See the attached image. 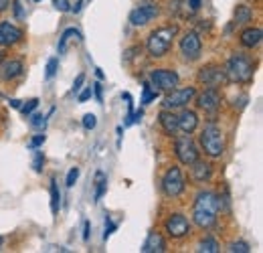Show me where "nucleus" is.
I'll return each instance as SVG.
<instances>
[{
    "label": "nucleus",
    "mask_w": 263,
    "mask_h": 253,
    "mask_svg": "<svg viewBox=\"0 0 263 253\" xmlns=\"http://www.w3.org/2000/svg\"><path fill=\"white\" fill-rule=\"evenodd\" d=\"M221 209V201L213 190H200L195 196L193 205V221L200 229H213L217 225V213Z\"/></svg>",
    "instance_id": "obj_1"
},
{
    "label": "nucleus",
    "mask_w": 263,
    "mask_h": 253,
    "mask_svg": "<svg viewBox=\"0 0 263 253\" xmlns=\"http://www.w3.org/2000/svg\"><path fill=\"white\" fill-rule=\"evenodd\" d=\"M225 69V75H227V81L231 83H249L255 75V63L251 57L243 55V53H235L231 57L227 65L223 67Z\"/></svg>",
    "instance_id": "obj_2"
},
{
    "label": "nucleus",
    "mask_w": 263,
    "mask_h": 253,
    "mask_svg": "<svg viewBox=\"0 0 263 253\" xmlns=\"http://www.w3.org/2000/svg\"><path fill=\"white\" fill-rule=\"evenodd\" d=\"M176 34H178V27L176 25L160 27V29H156L154 32H150V37L146 41V49H148L150 57L160 59V57L168 55V51H170Z\"/></svg>",
    "instance_id": "obj_3"
},
{
    "label": "nucleus",
    "mask_w": 263,
    "mask_h": 253,
    "mask_svg": "<svg viewBox=\"0 0 263 253\" xmlns=\"http://www.w3.org/2000/svg\"><path fill=\"white\" fill-rule=\"evenodd\" d=\"M200 148L209 158H221L225 154V134L215 122H209L200 132Z\"/></svg>",
    "instance_id": "obj_4"
},
{
    "label": "nucleus",
    "mask_w": 263,
    "mask_h": 253,
    "mask_svg": "<svg viewBox=\"0 0 263 253\" xmlns=\"http://www.w3.org/2000/svg\"><path fill=\"white\" fill-rule=\"evenodd\" d=\"M174 154L180 164L184 166H191L193 162H197L200 152H198V146L195 144V140L191 138V134H184V136H178L174 140Z\"/></svg>",
    "instance_id": "obj_5"
},
{
    "label": "nucleus",
    "mask_w": 263,
    "mask_h": 253,
    "mask_svg": "<svg viewBox=\"0 0 263 253\" xmlns=\"http://www.w3.org/2000/svg\"><path fill=\"white\" fill-rule=\"evenodd\" d=\"M162 192H164L168 198H176L180 196L184 189H186V183H184V176H182V170L178 166H170L162 176Z\"/></svg>",
    "instance_id": "obj_6"
},
{
    "label": "nucleus",
    "mask_w": 263,
    "mask_h": 253,
    "mask_svg": "<svg viewBox=\"0 0 263 253\" xmlns=\"http://www.w3.org/2000/svg\"><path fill=\"white\" fill-rule=\"evenodd\" d=\"M178 81H180V75L174 69H154V71H150L148 83L156 92H170V89L178 87Z\"/></svg>",
    "instance_id": "obj_7"
},
{
    "label": "nucleus",
    "mask_w": 263,
    "mask_h": 253,
    "mask_svg": "<svg viewBox=\"0 0 263 253\" xmlns=\"http://www.w3.org/2000/svg\"><path fill=\"white\" fill-rule=\"evenodd\" d=\"M198 83L204 85V87H221L227 83V75H225V69L219 67V65L211 63V65H204L198 69V75H197Z\"/></svg>",
    "instance_id": "obj_8"
},
{
    "label": "nucleus",
    "mask_w": 263,
    "mask_h": 253,
    "mask_svg": "<svg viewBox=\"0 0 263 253\" xmlns=\"http://www.w3.org/2000/svg\"><path fill=\"white\" fill-rule=\"evenodd\" d=\"M197 97V89L195 87H174L170 89L168 95L162 99V107L164 110H178V107H186L193 99Z\"/></svg>",
    "instance_id": "obj_9"
},
{
    "label": "nucleus",
    "mask_w": 263,
    "mask_h": 253,
    "mask_svg": "<svg viewBox=\"0 0 263 253\" xmlns=\"http://www.w3.org/2000/svg\"><path fill=\"white\" fill-rule=\"evenodd\" d=\"M156 16H158V4L152 0H146L130 12V23L134 27H144V25L152 23Z\"/></svg>",
    "instance_id": "obj_10"
},
{
    "label": "nucleus",
    "mask_w": 263,
    "mask_h": 253,
    "mask_svg": "<svg viewBox=\"0 0 263 253\" xmlns=\"http://www.w3.org/2000/svg\"><path fill=\"white\" fill-rule=\"evenodd\" d=\"M164 231L168 233V237H172V239H184L191 233V223L186 219V215L172 213V215H168V219L164 221Z\"/></svg>",
    "instance_id": "obj_11"
},
{
    "label": "nucleus",
    "mask_w": 263,
    "mask_h": 253,
    "mask_svg": "<svg viewBox=\"0 0 263 253\" xmlns=\"http://www.w3.org/2000/svg\"><path fill=\"white\" fill-rule=\"evenodd\" d=\"M178 47H180V55L184 57V61H197L200 57V51H202V41L197 31H189L180 39Z\"/></svg>",
    "instance_id": "obj_12"
},
{
    "label": "nucleus",
    "mask_w": 263,
    "mask_h": 253,
    "mask_svg": "<svg viewBox=\"0 0 263 253\" xmlns=\"http://www.w3.org/2000/svg\"><path fill=\"white\" fill-rule=\"evenodd\" d=\"M221 103H223V95L217 87H206L197 97V107L202 110L204 114H211V116L221 110Z\"/></svg>",
    "instance_id": "obj_13"
},
{
    "label": "nucleus",
    "mask_w": 263,
    "mask_h": 253,
    "mask_svg": "<svg viewBox=\"0 0 263 253\" xmlns=\"http://www.w3.org/2000/svg\"><path fill=\"white\" fill-rule=\"evenodd\" d=\"M23 41V31L10 21L0 23V47H12Z\"/></svg>",
    "instance_id": "obj_14"
},
{
    "label": "nucleus",
    "mask_w": 263,
    "mask_h": 253,
    "mask_svg": "<svg viewBox=\"0 0 263 253\" xmlns=\"http://www.w3.org/2000/svg\"><path fill=\"white\" fill-rule=\"evenodd\" d=\"M25 71V65L18 59H10V61H0V81H12L16 77H21Z\"/></svg>",
    "instance_id": "obj_15"
},
{
    "label": "nucleus",
    "mask_w": 263,
    "mask_h": 253,
    "mask_svg": "<svg viewBox=\"0 0 263 253\" xmlns=\"http://www.w3.org/2000/svg\"><path fill=\"white\" fill-rule=\"evenodd\" d=\"M140 251H142V253H164L166 251L164 237H162L158 231H150Z\"/></svg>",
    "instance_id": "obj_16"
},
{
    "label": "nucleus",
    "mask_w": 263,
    "mask_h": 253,
    "mask_svg": "<svg viewBox=\"0 0 263 253\" xmlns=\"http://www.w3.org/2000/svg\"><path fill=\"white\" fill-rule=\"evenodd\" d=\"M158 122H160V128L164 130L166 136H176V132H178V116L174 114V110H162L160 116H158Z\"/></svg>",
    "instance_id": "obj_17"
},
{
    "label": "nucleus",
    "mask_w": 263,
    "mask_h": 253,
    "mask_svg": "<svg viewBox=\"0 0 263 253\" xmlns=\"http://www.w3.org/2000/svg\"><path fill=\"white\" fill-rule=\"evenodd\" d=\"M198 128V116L193 110H182L178 116V130L182 134H193Z\"/></svg>",
    "instance_id": "obj_18"
},
{
    "label": "nucleus",
    "mask_w": 263,
    "mask_h": 253,
    "mask_svg": "<svg viewBox=\"0 0 263 253\" xmlns=\"http://www.w3.org/2000/svg\"><path fill=\"white\" fill-rule=\"evenodd\" d=\"M241 45L245 47V49H255V47H259V43H261L263 39V32L259 27H251V29H245V31L241 32Z\"/></svg>",
    "instance_id": "obj_19"
},
{
    "label": "nucleus",
    "mask_w": 263,
    "mask_h": 253,
    "mask_svg": "<svg viewBox=\"0 0 263 253\" xmlns=\"http://www.w3.org/2000/svg\"><path fill=\"white\" fill-rule=\"evenodd\" d=\"M191 166H193V178H195L197 183H209V180H211V176H213V166H211L209 162L198 158L197 162H193Z\"/></svg>",
    "instance_id": "obj_20"
},
{
    "label": "nucleus",
    "mask_w": 263,
    "mask_h": 253,
    "mask_svg": "<svg viewBox=\"0 0 263 253\" xmlns=\"http://www.w3.org/2000/svg\"><path fill=\"white\" fill-rule=\"evenodd\" d=\"M251 19H253L251 6L239 4V6L235 8V23H237V25H247V23H251Z\"/></svg>",
    "instance_id": "obj_21"
},
{
    "label": "nucleus",
    "mask_w": 263,
    "mask_h": 253,
    "mask_svg": "<svg viewBox=\"0 0 263 253\" xmlns=\"http://www.w3.org/2000/svg\"><path fill=\"white\" fill-rule=\"evenodd\" d=\"M61 207V192H59V185L57 178H51V213L57 215Z\"/></svg>",
    "instance_id": "obj_22"
},
{
    "label": "nucleus",
    "mask_w": 263,
    "mask_h": 253,
    "mask_svg": "<svg viewBox=\"0 0 263 253\" xmlns=\"http://www.w3.org/2000/svg\"><path fill=\"white\" fill-rule=\"evenodd\" d=\"M197 251H200V253H217V251H219V243H217V239H215V237H204V239L198 243Z\"/></svg>",
    "instance_id": "obj_23"
},
{
    "label": "nucleus",
    "mask_w": 263,
    "mask_h": 253,
    "mask_svg": "<svg viewBox=\"0 0 263 253\" xmlns=\"http://www.w3.org/2000/svg\"><path fill=\"white\" fill-rule=\"evenodd\" d=\"M158 97V92L150 85V83H144V87H142V99H140V103L142 105H148L150 101H154Z\"/></svg>",
    "instance_id": "obj_24"
},
{
    "label": "nucleus",
    "mask_w": 263,
    "mask_h": 253,
    "mask_svg": "<svg viewBox=\"0 0 263 253\" xmlns=\"http://www.w3.org/2000/svg\"><path fill=\"white\" fill-rule=\"evenodd\" d=\"M71 37H79V39H81V32L75 31V29H67V31L61 34V39H59V55H63L67 51V43L71 41Z\"/></svg>",
    "instance_id": "obj_25"
},
{
    "label": "nucleus",
    "mask_w": 263,
    "mask_h": 253,
    "mask_svg": "<svg viewBox=\"0 0 263 253\" xmlns=\"http://www.w3.org/2000/svg\"><path fill=\"white\" fill-rule=\"evenodd\" d=\"M96 187H98V190H96V201H99L103 196V192H105V187H107V178H105L103 172L96 174Z\"/></svg>",
    "instance_id": "obj_26"
},
{
    "label": "nucleus",
    "mask_w": 263,
    "mask_h": 253,
    "mask_svg": "<svg viewBox=\"0 0 263 253\" xmlns=\"http://www.w3.org/2000/svg\"><path fill=\"white\" fill-rule=\"evenodd\" d=\"M25 105H21L18 110H21V114L23 116H31V112L33 110H36V105H39V99L36 97H33V99H29V101H23Z\"/></svg>",
    "instance_id": "obj_27"
},
{
    "label": "nucleus",
    "mask_w": 263,
    "mask_h": 253,
    "mask_svg": "<svg viewBox=\"0 0 263 253\" xmlns=\"http://www.w3.org/2000/svg\"><path fill=\"white\" fill-rule=\"evenodd\" d=\"M229 251L231 253H249L251 247H249V243H245V241H235V243L229 245Z\"/></svg>",
    "instance_id": "obj_28"
},
{
    "label": "nucleus",
    "mask_w": 263,
    "mask_h": 253,
    "mask_svg": "<svg viewBox=\"0 0 263 253\" xmlns=\"http://www.w3.org/2000/svg\"><path fill=\"white\" fill-rule=\"evenodd\" d=\"M43 166H45V156H43V152H39V150L34 148V160H33L34 172H41V170H43Z\"/></svg>",
    "instance_id": "obj_29"
},
{
    "label": "nucleus",
    "mask_w": 263,
    "mask_h": 253,
    "mask_svg": "<svg viewBox=\"0 0 263 253\" xmlns=\"http://www.w3.org/2000/svg\"><path fill=\"white\" fill-rule=\"evenodd\" d=\"M77 178H79V168L77 166H73L71 170H69V174H67V180L65 185L71 189V187H75V183H77Z\"/></svg>",
    "instance_id": "obj_30"
},
{
    "label": "nucleus",
    "mask_w": 263,
    "mask_h": 253,
    "mask_svg": "<svg viewBox=\"0 0 263 253\" xmlns=\"http://www.w3.org/2000/svg\"><path fill=\"white\" fill-rule=\"evenodd\" d=\"M96 126H98V118L93 114H85L83 116V128L85 130H96Z\"/></svg>",
    "instance_id": "obj_31"
},
{
    "label": "nucleus",
    "mask_w": 263,
    "mask_h": 253,
    "mask_svg": "<svg viewBox=\"0 0 263 253\" xmlns=\"http://www.w3.org/2000/svg\"><path fill=\"white\" fill-rule=\"evenodd\" d=\"M57 67H59V61L57 59H49V63H47V79H51V77H55V73H57Z\"/></svg>",
    "instance_id": "obj_32"
},
{
    "label": "nucleus",
    "mask_w": 263,
    "mask_h": 253,
    "mask_svg": "<svg viewBox=\"0 0 263 253\" xmlns=\"http://www.w3.org/2000/svg\"><path fill=\"white\" fill-rule=\"evenodd\" d=\"M45 124H47V118H45V116L34 114L33 118H31V126L33 128H45Z\"/></svg>",
    "instance_id": "obj_33"
},
{
    "label": "nucleus",
    "mask_w": 263,
    "mask_h": 253,
    "mask_svg": "<svg viewBox=\"0 0 263 253\" xmlns=\"http://www.w3.org/2000/svg\"><path fill=\"white\" fill-rule=\"evenodd\" d=\"M53 4H55V8H57L59 12H67V10H69V6H71V2H69V0H53Z\"/></svg>",
    "instance_id": "obj_34"
},
{
    "label": "nucleus",
    "mask_w": 263,
    "mask_h": 253,
    "mask_svg": "<svg viewBox=\"0 0 263 253\" xmlns=\"http://www.w3.org/2000/svg\"><path fill=\"white\" fill-rule=\"evenodd\" d=\"M111 231H116V223H111L109 217H105V233H103V239L107 241V237L111 235Z\"/></svg>",
    "instance_id": "obj_35"
},
{
    "label": "nucleus",
    "mask_w": 263,
    "mask_h": 253,
    "mask_svg": "<svg viewBox=\"0 0 263 253\" xmlns=\"http://www.w3.org/2000/svg\"><path fill=\"white\" fill-rule=\"evenodd\" d=\"M83 81H85V75H83V73H79V75H77V79H75V83H73V94H77V92L81 89Z\"/></svg>",
    "instance_id": "obj_36"
},
{
    "label": "nucleus",
    "mask_w": 263,
    "mask_h": 253,
    "mask_svg": "<svg viewBox=\"0 0 263 253\" xmlns=\"http://www.w3.org/2000/svg\"><path fill=\"white\" fill-rule=\"evenodd\" d=\"M43 142H45V134H36L33 140H31V144H29V146H31V148H39Z\"/></svg>",
    "instance_id": "obj_37"
},
{
    "label": "nucleus",
    "mask_w": 263,
    "mask_h": 253,
    "mask_svg": "<svg viewBox=\"0 0 263 253\" xmlns=\"http://www.w3.org/2000/svg\"><path fill=\"white\" fill-rule=\"evenodd\" d=\"M91 97V87H85L81 94H79V101H87Z\"/></svg>",
    "instance_id": "obj_38"
},
{
    "label": "nucleus",
    "mask_w": 263,
    "mask_h": 253,
    "mask_svg": "<svg viewBox=\"0 0 263 253\" xmlns=\"http://www.w3.org/2000/svg\"><path fill=\"white\" fill-rule=\"evenodd\" d=\"M83 241H89V221L83 223Z\"/></svg>",
    "instance_id": "obj_39"
},
{
    "label": "nucleus",
    "mask_w": 263,
    "mask_h": 253,
    "mask_svg": "<svg viewBox=\"0 0 263 253\" xmlns=\"http://www.w3.org/2000/svg\"><path fill=\"white\" fill-rule=\"evenodd\" d=\"M189 6H191L193 12H197L198 8H200V0H189Z\"/></svg>",
    "instance_id": "obj_40"
},
{
    "label": "nucleus",
    "mask_w": 263,
    "mask_h": 253,
    "mask_svg": "<svg viewBox=\"0 0 263 253\" xmlns=\"http://www.w3.org/2000/svg\"><path fill=\"white\" fill-rule=\"evenodd\" d=\"M8 8H10V0H0V12H4Z\"/></svg>",
    "instance_id": "obj_41"
},
{
    "label": "nucleus",
    "mask_w": 263,
    "mask_h": 253,
    "mask_svg": "<svg viewBox=\"0 0 263 253\" xmlns=\"http://www.w3.org/2000/svg\"><path fill=\"white\" fill-rule=\"evenodd\" d=\"M14 10H16V16L21 19V16H23V8H21V2H18V0L14 2Z\"/></svg>",
    "instance_id": "obj_42"
},
{
    "label": "nucleus",
    "mask_w": 263,
    "mask_h": 253,
    "mask_svg": "<svg viewBox=\"0 0 263 253\" xmlns=\"http://www.w3.org/2000/svg\"><path fill=\"white\" fill-rule=\"evenodd\" d=\"M21 103H23V101H18V99H10V105H12V107H16V110L21 107Z\"/></svg>",
    "instance_id": "obj_43"
},
{
    "label": "nucleus",
    "mask_w": 263,
    "mask_h": 253,
    "mask_svg": "<svg viewBox=\"0 0 263 253\" xmlns=\"http://www.w3.org/2000/svg\"><path fill=\"white\" fill-rule=\"evenodd\" d=\"M96 94H98V99L101 101V87L99 85H96Z\"/></svg>",
    "instance_id": "obj_44"
},
{
    "label": "nucleus",
    "mask_w": 263,
    "mask_h": 253,
    "mask_svg": "<svg viewBox=\"0 0 263 253\" xmlns=\"http://www.w3.org/2000/svg\"><path fill=\"white\" fill-rule=\"evenodd\" d=\"M2 59H4V53H2V51H0V61H2Z\"/></svg>",
    "instance_id": "obj_45"
},
{
    "label": "nucleus",
    "mask_w": 263,
    "mask_h": 253,
    "mask_svg": "<svg viewBox=\"0 0 263 253\" xmlns=\"http://www.w3.org/2000/svg\"><path fill=\"white\" fill-rule=\"evenodd\" d=\"M0 247H2V237H0Z\"/></svg>",
    "instance_id": "obj_46"
},
{
    "label": "nucleus",
    "mask_w": 263,
    "mask_h": 253,
    "mask_svg": "<svg viewBox=\"0 0 263 253\" xmlns=\"http://www.w3.org/2000/svg\"><path fill=\"white\" fill-rule=\"evenodd\" d=\"M33 2H41V0H33Z\"/></svg>",
    "instance_id": "obj_47"
}]
</instances>
